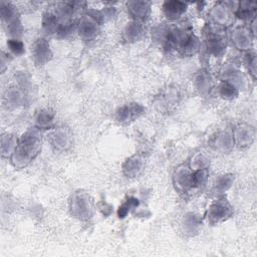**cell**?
Wrapping results in <instances>:
<instances>
[{"label": "cell", "mask_w": 257, "mask_h": 257, "mask_svg": "<svg viewBox=\"0 0 257 257\" xmlns=\"http://www.w3.org/2000/svg\"><path fill=\"white\" fill-rule=\"evenodd\" d=\"M41 144V136L37 128H31L23 134L11 156L13 166L16 168L26 167L39 154Z\"/></svg>", "instance_id": "6da1fadb"}, {"label": "cell", "mask_w": 257, "mask_h": 257, "mask_svg": "<svg viewBox=\"0 0 257 257\" xmlns=\"http://www.w3.org/2000/svg\"><path fill=\"white\" fill-rule=\"evenodd\" d=\"M92 201L90 197L83 192H76L70 200L71 214L80 220H87L92 216Z\"/></svg>", "instance_id": "7a4b0ae2"}, {"label": "cell", "mask_w": 257, "mask_h": 257, "mask_svg": "<svg viewBox=\"0 0 257 257\" xmlns=\"http://www.w3.org/2000/svg\"><path fill=\"white\" fill-rule=\"evenodd\" d=\"M1 18L7 28V31L12 36H18L21 34V24L18 19L17 11L10 3H1Z\"/></svg>", "instance_id": "3957f363"}, {"label": "cell", "mask_w": 257, "mask_h": 257, "mask_svg": "<svg viewBox=\"0 0 257 257\" xmlns=\"http://www.w3.org/2000/svg\"><path fill=\"white\" fill-rule=\"evenodd\" d=\"M233 213V208L230 203L224 199H218L214 201L208 210V220L212 224L220 223L228 219Z\"/></svg>", "instance_id": "277c9868"}, {"label": "cell", "mask_w": 257, "mask_h": 257, "mask_svg": "<svg viewBox=\"0 0 257 257\" xmlns=\"http://www.w3.org/2000/svg\"><path fill=\"white\" fill-rule=\"evenodd\" d=\"M255 128L248 124L238 125L233 133V142L240 148L245 149L252 145L255 140Z\"/></svg>", "instance_id": "5b68a950"}, {"label": "cell", "mask_w": 257, "mask_h": 257, "mask_svg": "<svg viewBox=\"0 0 257 257\" xmlns=\"http://www.w3.org/2000/svg\"><path fill=\"white\" fill-rule=\"evenodd\" d=\"M31 52L33 60L37 65H44L52 57L50 45L44 38H39L34 42Z\"/></svg>", "instance_id": "8992f818"}, {"label": "cell", "mask_w": 257, "mask_h": 257, "mask_svg": "<svg viewBox=\"0 0 257 257\" xmlns=\"http://www.w3.org/2000/svg\"><path fill=\"white\" fill-rule=\"evenodd\" d=\"M99 32V21L88 15L83 17L78 25V33L84 40H91L96 37Z\"/></svg>", "instance_id": "52a82bcc"}, {"label": "cell", "mask_w": 257, "mask_h": 257, "mask_svg": "<svg viewBox=\"0 0 257 257\" xmlns=\"http://www.w3.org/2000/svg\"><path fill=\"white\" fill-rule=\"evenodd\" d=\"M174 184L181 192H185L191 188H194L193 171L184 166L178 168L174 175Z\"/></svg>", "instance_id": "ba28073f"}, {"label": "cell", "mask_w": 257, "mask_h": 257, "mask_svg": "<svg viewBox=\"0 0 257 257\" xmlns=\"http://www.w3.org/2000/svg\"><path fill=\"white\" fill-rule=\"evenodd\" d=\"M232 41L240 50H248L252 46V34L249 28L239 26L232 32Z\"/></svg>", "instance_id": "9c48e42d"}, {"label": "cell", "mask_w": 257, "mask_h": 257, "mask_svg": "<svg viewBox=\"0 0 257 257\" xmlns=\"http://www.w3.org/2000/svg\"><path fill=\"white\" fill-rule=\"evenodd\" d=\"M50 143L56 150L64 151L71 144V135L67 128L58 127L51 133Z\"/></svg>", "instance_id": "30bf717a"}, {"label": "cell", "mask_w": 257, "mask_h": 257, "mask_svg": "<svg viewBox=\"0 0 257 257\" xmlns=\"http://www.w3.org/2000/svg\"><path fill=\"white\" fill-rule=\"evenodd\" d=\"M127 10L136 21H142L149 17L151 12V3L147 1H130Z\"/></svg>", "instance_id": "8fae6325"}, {"label": "cell", "mask_w": 257, "mask_h": 257, "mask_svg": "<svg viewBox=\"0 0 257 257\" xmlns=\"http://www.w3.org/2000/svg\"><path fill=\"white\" fill-rule=\"evenodd\" d=\"M210 16L212 20L222 26L229 25L232 22V14L230 12V8L226 6V4H217L210 11Z\"/></svg>", "instance_id": "7c38bea8"}, {"label": "cell", "mask_w": 257, "mask_h": 257, "mask_svg": "<svg viewBox=\"0 0 257 257\" xmlns=\"http://www.w3.org/2000/svg\"><path fill=\"white\" fill-rule=\"evenodd\" d=\"M144 167H145L144 159L139 155H135L124 162L122 166V170L125 176L130 178H135L142 173V171L144 170Z\"/></svg>", "instance_id": "4fadbf2b"}, {"label": "cell", "mask_w": 257, "mask_h": 257, "mask_svg": "<svg viewBox=\"0 0 257 257\" xmlns=\"http://www.w3.org/2000/svg\"><path fill=\"white\" fill-rule=\"evenodd\" d=\"M144 112V107L139 103H130L122 106L117 112V119L121 122H128L139 117Z\"/></svg>", "instance_id": "5bb4252c"}, {"label": "cell", "mask_w": 257, "mask_h": 257, "mask_svg": "<svg viewBox=\"0 0 257 257\" xmlns=\"http://www.w3.org/2000/svg\"><path fill=\"white\" fill-rule=\"evenodd\" d=\"M187 4L182 1H168L163 5L165 15L172 20L178 19L186 11Z\"/></svg>", "instance_id": "9a60e30c"}, {"label": "cell", "mask_w": 257, "mask_h": 257, "mask_svg": "<svg viewBox=\"0 0 257 257\" xmlns=\"http://www.w3.org/2000/svg\"><path fill=\"white\" fill-rule=\"evenodd\" d=\"M207 47L210 53L221 56L226 50V39L221 34L214 33L208 38Z\"/></svg>", "instance_id": "2e32d148"}, {"label": "cell", "mask_w": 257, "mask_h": 257, "mask_svg": "<svg viewBox=\"0 0 257 257\" xmlns=\"http://www.w3.org/2000/svg\"><path fill=\"white\" fill-rule=\"evenodd\" d=\"M199 47H200V42H199V39L196 35L193 34V32H191L187 37L186 39L184 40V42L182 43V45L180 46L179 50L185 54V55H188V56H191L193 54H195L198 50H199Z\"/></svg>", "instance_id": "e0dca14e"}, {"label": "cell", "mask_w": 257, "mask_h": 257, "mask_svg": "<svg viewBox=\"0 0 257 257\" xmlns=\"http://www.w3.org/2000/svg\"><path fill=\"white\" fill-rule=\"evenodd\" d=\"M18 141L14 135L6 134L1 141V154L3 157H11L17 147Z\"/></svg>", "instance_id": "ac0fdd59"}, {"label": "cell", "mask_w": 257, "mask_h": 257, "mask_svg": "<svg viewBox=\"0 0 257 257\" xmlns=\"http://www.w3.org/2000/svg\"><path fill=\"white\" fill-rule=\"evenodd\" d=\"M142 34H143V26L138 21L131 22L130 24H127L123 32V36L125 40L130 42L139 40L142 37Z\"/></svg>", "instance_id": "d6986e66"}, {"label": "cell", "mask_w": 257, "mask_h": 257, "mask_svg": "<svg viewBox=\"0 0 257 257\" xmlns=\"http://www.w3.org/2000/svg\"><path fill=\"white\" fill-rule=\"evenodd\" d=\"M233 144H234V142H233L232 136L226 132L218 134V136L216 137V139L214 141V145H215L216 149L221 152L230 151L233 147Z\"/></svg>", "instance_id": "ffe728a7"}, {"label": "cell", "mask_w": 257, "mask_h": 257, "mask_svg": "<svg viewBox=\"0 0 257 257\" xmlns=\"http://www.w3.org/2000/svg\"><path fill=\"white\" fill-rule=\"evenodd\" d=\"M234 182V176L232 174H226L220 176L215 182V190L218 193L226 192Z\"/></svg>", "instance_id": "44dd1931"}, {"label": "cell", "mask_w": 257, "mask_h": 257, "mask_svg": "<svg viewBox=\"0 0 257 257\" xmlns=\"http://www.w3.org/2000/svg\"><path fill=\"white\" fill-rule=\"evenodd\" d=\"M53 123V113L49 110H41L36 116V124L40 128H48Z\"/></svg>", "instance_id": "7402d4cb"}, {"label": "cell", "mask_w": 257, "mask_h": 257, "mask_svg": "<svg viewBox=\"0 0 257 257\" xmlns=\"http://www.w3.org/2000/svg\"><path fill=\"white\" fill-rule=\"evenodd\" d=\"M219 93L222 97L227 98V99H231V98H234L238 95V88L235 85H233L232 83L224 81L219 86Z\"/></svg>", "instance_id": "603a6c76"}, {"label": "cell", "mask_w": 257, "mask_h": 257, "mask_svg": "<svg viewBox=\"0 0 257 257\" xmlns=\"http://www.w3.org/2000/svg\"><path fill=\"white\" fill-rule=\"evenodd\" d=\"M256 8V4L255 2H241L240 6L238 8V12L237 15L242 18V19H246L249 18V16L252 15L253 11Z\"/></svg>", "instance_id": "cb8c5ba5"}, {"label": "cell", "mask_w": 257, "mask_h": 257, "mask_svg": "<svg viewBox=\"0 0 257 257\" xmlns=\"http://www.w3.org/2000/svg\"><path fill=\"white\" fill-rule=\"evenodd\" d=\"M7 46L15 55H21L24 52V44L19 39H9L7 41Z\"/></svg>", "instance_id": "d4e9b609"}, {"label": "cell", "mask_w": 257, "mask_h": 257, "mask_svg": "<svg viewBox=\"0 0 257 257\" xmlns=\"http://www.w3.org/2000/svg\"><path fill=\"white\" fill-rule=\"evenodd\" d=\"M209 165V160L204 156L203 154H198L192 159L191 166L195 170H200V169H207V166Z\"/></svg>", "instance_id": "484cf974"}, {"label": "cell", "mask_w": 257, "mask_h": 257, "mask_svg": "<svg viewBox=\"0 0 257 257\" xmlns=\"http://www.w3.org/2000/svg\"><path fill=\"white\" fill-rule=\"evenodd\" d=\"M196 84L199 89L206 90L208 86H210V76L206 71H202L197 77H196Z\"/></svg>", "instance_id": "4316f807"}, {"label": "cell", "mask_w": 257, "mask_h": 257, "mask_svg": "<svg viewBox=\"0 0 257 257\" xmlns=\"http://www.w3.org/2000/svg\"><path fill=\"white\" fill-rule=\"evenodd\" d=\"M139 205V200H137L136 198H130L126 203H124L122 206L119 207L118 210V216L120 218H123L124 216H126V214L128 213L131 208H135Z\"/></svg>", "instance_id": "83f0119b"}, {"label": "cell", "mask_w": 257, "mask_h": 257, "mask_svg": "<svg viewBox=\"0 0 257 257\" xmlns=\"http://www.w3.org/2000/svg\"><path fill=\"white\" fill-rule=\"evenodd\" d=\"M22 101V94L18 89H10L7 94V102L10 105H17L20 104Z\"/></svg>", "instance_id": "f1b7e54d"}, {"label": "cell", "mask_w": 257, "mask_h": 257, "mask_svg": "<svg viewBox=\"0 0 257 257\" xmlns=\"http://www.w3.org/2000/svg\"><path fill=\"white\" fill-rule=\"evenodd\" d=\"M247 63H248V69H249L252 77L255 78V75H256V56H255L254 53L248 55Z\"/></svg>", "instance_id": "f546056e"}, {"label": "cell", "mask_w": 257, "mask_h": 257, "mask_svg": "<svg viewBox=\"0 0 257 257\" xmlns=\"http://www.w3.org/2000/svg\"><path fill=\"white\" fill-rule=\"evenodd\" d=\"M199 225V222H198V219L194 216V215H191L189 216L187 219H186V223H185V226L187 229H189L190 231H194L195 228Z\"/></svg>", "instance_id": "4dcf8cb0"}]
</instances>
